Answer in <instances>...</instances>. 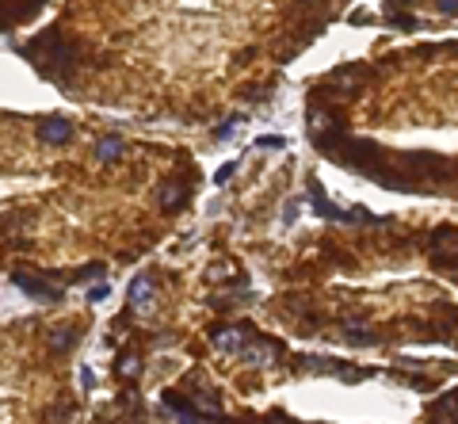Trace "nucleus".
<instances>
[{
	"label": "nucleus",
	"instance_id": "nucleus-1",
	"mask_svg": "<svg viewBox=\"0 0 458 424\" xmlns=\"http://www.w3.org/2000/svg\"><path fill=\"white\" fill-rule=\"evenodd\" d=\"M23 58L35 65L46 80L69 85L73 69H77V43H69L61 31H46V35H35L23 46Z\"/></svg>",
	"mask_w": 458,
	"mask_h": 424
},
{
	"label": "nucleus",
	"instance_id": "nucleus-2",
	"mask_svg": "<svg viewBox=\"0 0 458 424\" xmlns=\"http://www.w3.org/2000/svg\"><path fill=\"white\" fill-rule=\"evenodd\" d=\"M309 203H313V210L321 218H329V222H340V226H386V218H378V214H371L367 207H337V203L325 195V187L317 184V180H309Z\"/></svg>",
	"mask_w": 458,
	"mask_h": 424
},
{
	"label": "nucleus",
	"instance_id": "nucleus-3",
	"mask_svg": "<svg viewBox=\"0 0 458 424\" xmlns=\"http://www.w3.org/2000/svg\"><path fill=\"white\" fill-rule=\"evenodd\" d=\"M294 363H302L306 371H313V374H332V379H340V382H363V379H371V367H363V371H355L351 363H344V360H332V356H294Z\"/></svg>",
	"mask_w": 458,
	"mask_h": 424
},
{
	"label": "nucleus",
	"instance_id": "nucleus-4",
	"mask_svg": "<svg viewBox=\"0 0 458 424\" xmlns=\"http://www.w3.org/2000/svg\"><path fill=\"white\" fill-rule=\"evenodd\" d=\"M283 356V344L275 337H264V332H256L249 325V332H244V344H241V352H237V360H244V363H260V367H267L272 360H279Z\"/></svg>",
	"mask_w": 458,
	"mask_h": 424
},
{
	"label": "nucleus",
	"instance_id": "nucleus-5",
	"mask_svg": "<svg viewBox=\"0 0 458 424\" xmlns=\"http://www.w3.org/2000/svg\"><path fill=\"white\" fill-rule=\"evenodd\" d=\"M12 283L31 298H43V302H61L65 298V287L61 283H50V279H35L31 272H12Z\"/></svg>",
	"mask_w": 458,
	"mask_h": 424
},
{
	"label": "nucleus",
	"instance_id": "nucleus-6",
	"mask_svg": "<svg viewBox=\"0 0 458 424\" xmlns=\"http://www.w3.org/2000/svg\"><path fill=\"white\" fill-rule=\"evenodd\" d=\"M161 405H165V409H168L179 424H207V417L195 409V402H187L179 390H165V394H161Z\"/></svg>",
	"mask_w": 458,
	"mask_h": 424
},
{
	"label": "nucleus",
	"instance_id": "nucleus-7",
	"mask_svg": "<svg viewBox=\"0 0 458 424\" xmlns=\"http://www.w3.org/2000/svg\"><path fill=\"white\" fill-rule=\"evenodd\" d=\"M27 4L43 8L46 0H0V31L15 27V23H27L31 15H35V8H27Z\"/></svg>",
	"mask_w": 458,
	"mask_h": 424
},
{
	"label": "nucleus",
	"instance_id": "nucleus-8",
	"mask_svg": "<svg viewBox=\"0 0 458 424\" xmlns=\"http://www.w3.org/2000/svg\"><path fill=\"white\" fill-rule=\"evenodd\" d=\"M244 332H249V325H218L210 337H214V348L237 356V352H241V344H244Z\"/></svg>",
	"mask_w": 458,
	"mask_h": 424
},
{
	"label": "nucleus",
	"instance_id": "nucleus-9",
	"mask_svg": "<svg viewBox=\"0 0 458 424\" xmlns=\"http://www.w3.org/2000/svg\"><path fill=\"white\" fill-rule=\"evenodd\" d=\"M38 138H43L46 145H65L73 138V122L61 119V115H54V119H46L43 126H38Z\"/></svg>",
	"mask_w": 458,
	"mask_h": 424
},
{
	"label": "nucleus",
	"instance_id": "nucleus-10",
	"mask_svg": "<svg viewBox=\"0 0 458 424\" xmlns=\"http://www.w3.org/2000/svg\"><path fill=\"white\" fill-rule=\"evenodd\" d=\"M130 306H134V309H149L153 306V279H149V275H138V279L134 283H130Z\"/></svg>",
	"mask_w": 458,
	"mask_h": 424
},
{
	"label": "nucleus",
	"instance_id": "nucleus-11",
	"mask_svg": "<svg viewBox=\"0 0 458 424\" xmlns=\"http://www.w3.org/2000/svg\"><path fill=\"white\" fill-rule=\"evenodd\" d=\"M96 157H100V161H119V157H122V138H119V134L100 138V145H96Z\"/></svg>",
	"mask_w": 458,
	"mask_h": 424
},
{
	"label": "nucleus",
	"instance_id": "nucleus-12",
	"mask_svg": "<svg viewBox=\"0 0 458 424\" xmlns=\"http://www.w3.org/2000/svg\"><path fill=\"white\" fill-rule=\"evenodd\" d=\"M187 203V187L184 184H168L165 191H161V207L165 210H179Z\"/></svg>",
	"mask_w": 458,
	"mask_h": 424
},
{
	"label": "nucleus",
	"instance_id": "nucleus-13",
	"mask_svg": "<svg viewBox=\"0 0 458 424\" xmlns=\"http://www.w3.org/2000/svg\"><path fill=\"white\" fill-rule=\"evenodd\" d=\"M73 344H77V329H57L54 337H50L54 352H65V348H73Z\"/></svg>",
	"mask_w": 458,
	"mask_h": 424
},
{
	"label": "nucleus",
	"instance_id": "nucleus-14",
	"mask_svg": "<svg viewBox=\"0 0 458 424\" xmlns=\"http://www.w3.org/2000/svg\"><path fill=\"white\" fill-rule=\"evenodd\" d=\"M344 340H348V344H355V348H371V344H378V340H374L367 329H348V332H344Z\"/></svg>",
	"mask_w": 458,
	"mask_h": 424
},
{
	"label": "nucleus",
	"instance_id": "nucleus-15",
	"mask_svg": "<svg viewBox=\"0 0 458 424\" xmlns=\"http://www.w3.org/2000/svg\"><path fill=\"white\" fill-rule=\"evenodd\" d=\"M256 149H286V138H279V134H264V138H256Z\"/></svg>",
	"mask_w": 458,
	"mask_h": 424
},
{
	"label": "nucleus",
	"instance_id": "nucleus-16",
	"mask_svg": "<svg viewBox=\"0 0 458 424\" xmlns=\"http://www.w3.org/2000/svg\"><path fill=\"white\" fill-rule=\"evenodd\" d=\"M119 374H126V379H134V374H142V363H138L134 356H122V360H119Z\"/></svg>",
	"mask_w": 458,
	"mask_h": 424
},
{
	"label": "nucleus",
	"instance_id": "nucleus-17",
	"mask_svg": "<svg viewBox=\"0 0 458 424\" xmlns=\"http://www.w3.org/2000/svg\"><path fill=\"white\" fill-rule=\"evenodd\" d=\"M233 173H237V161H229V165H222V168H218V176H214V184H218V187H222V184L229 180V176H233Z\"/></svg>",
	"mask_w": 458,
	"mask_h": 424
},
{
	"label": "nucleus",
	"instance_id": "nucleus-18",
	"mask_svg": "<svg viewBox=\"0 0 458 424\" xmlns=\"http://www.w3.org/2000/svg\"><path fill=\"white\" fill-rule=\"evenodd\" d=\"M108 295H111V287H108V283H100V287H92V291H88V302H103Z\"/></svg>",
	"mask_w": 458,
	"mask_h": 424
},
{
	"label": "nucleus",
	"instance_id": "nucleus-19",
	"mask_svg": "<svg viewBox=\"0 0 458 424\" xmlns=\"http://www.w3.org/2000/svg\"><path fill=\"white\" fill-rule=\"evenodd\" d=\"M394 27H416V15H390Z\"/></svg>",
	"mask_w": 458,
	"mask_h": 424
},
{
	"label": "nucleus",
	"instance_id": "nucleus-20",
	"mask_svg": "<svg viewBox=\"0 0 458 424\" xmlns=\"http://www.w3.org/2000/svg\"><path fill=\"white\" fill-rule=\"evenodd\" d=\"M294 218H298V203H286L283 207V226H290Z\"/></svg>",
	"mask_w": 458,
	"mask_h": 424
},
{
	"label": "nucleus",
	"instance_id": "nucleus-21",
	"mask_svg": "<svg viewBox=\"0 0 458 424\" xmlns=\"http://www.w3.org/2000/svg\"><path fill=\"white\" fill-rule=\"evenodd\" d=\"M233 134H237V122H226V126H218V130H214L218 142H222V138H233Z\"/></svg>",
	"mask_w": 458,
	"mask_h": 424
},
{
	"label": "nucleus",
	"instance_id": "nucleus-22",
	"mask_svg": "<svg viewBox=\"0 0 458 424\" xmlns=\"http://www.w3.org/2000/svg\"><path fill=\"white\" fill-rule=\"evenodd\" d=\"M439 12H443V15H455L458 4H455V0H439Z\"/></svg>",
	"mask_w": 458,
	"mask_h": 424
}]
</instances>
